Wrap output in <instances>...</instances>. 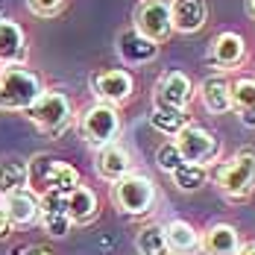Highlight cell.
Listing matches in <instances>:
<instances>
[{"mask_svg":"<svg viewBox=\"0 0 255 255\" xmlns=\"http://www.w3.org/2000/svg\"><path fill=\"white\" fill-rule=\"evenodd\" d=\"M44 82L38 74L26 71L24 65H12L0 71V109L6 112H29L44 94Z\"/></svg>","mask_w":255,"mask_h":255,"instance_id":"6da1fadb","label":"cell"},{"mask_svg":"<svg viewBox=\"0 0 255 255\" xmlns=\"http://www.w3.org/2000/svg\"><path fill=\"white\" fill-rule=\"evenodd\" d=\"M29 164V179H26V188L41 197L47 191H59V194H68L79 185V170L74 164L62 161V158H53V155H35L26 161Z\"/></svg>","mask_w":255,"mask_h":255,"instance_id":"7a4b0ae2","label":"cell"},{"mask_svg":"<svg viewBox=\"0 0 255 255\" xmlns=\"http://www.w3.org/2000/svg\"><path fill=\"white\" fill-rule=\"evenodd\" d=\"M29 124L44 132L47 138H59L65 129L74 124V103L65 91H44L38 103L26 112Z\"/></svg>","mask_w":255,"mask_h":255,"instance_id":"3957f363","label":"cell"},{"mask_svg":"<svg viewBox=\"0 0 255 255\" xmlns=\"http://www.w3.org/2000/svg\"><path fill=\"white\" fill-rule=\"evenodd\" d=\"M214 179L229 200H247L255 191V150L253 147L238 150L226 164H220Z\"/></svg>","mask_w":255,"mask_h":255,"instance_id":"277c9868","label":"cell"},{"mask_svg":"<svg viewBox=\"0 0 255 255\" xmlns=\"http://www.w3.org/2000/svg\"><path fill=\"white\" fill-rule=\"evenodd\" d=\"M79 132L97 150L106 147V144H115L118 135H121V115H118V109L115 106H106V103L88 106L85 115L79 118Z\"/></svg>","mask_w":255,"mask_h":255,"instance_id":"5b68a950","label":"cell"},{"mask_svg":"<svg viewBox=\"0 0 255 255\" xmlns=\"http://www.w3.org/2000/svg\"><path fill=\"white\" fill-rule=\"evenodd\" d=\"M118 208L129 214V217H138V214H147L155 203V185L141 173H129L121 182H115V191H112Z\"/></svg>","mask_w":255,"mask_h":255,"instance_id":"8992f818","label":"cell"},{"mask_svg":"<svg viewBox=\"0 0 255 255\" xmlns=\"http://www.w3.org/2000/svg\"><path fill=\"white\" fill-rule=\"evenodd\" d=\"M173 144H176L182 161H188V164H203L205 167L208 161H214V158L220 155V141H217V135L208 132L205 127H197V124H188V127L173 138Z\"/></svg>","mask_w":255,"mask_h":255,"instance_id":"52a82bcc","label":"cell"},{"mask_svg":"<svg viewBox=\"0 0 255 255\" xmlns=\"http://www.w3.org/2000/svg\"><path fill=\"white\" fill-rule=\"evenodd\" d=\"M135 32H141L144 38H150L155 44L167 41L173 26H170V0H141V6L135 9Z\"/></svg>","mask_w":255,"mask_h":255,"instance_id":"ba28073f","label":"cell"},{"mask_svg":"<svg viewBox=\"0 0 255 255\" xmlns=\"http://www.w3.org/2000/svg\"><path fill=\"white\" fill-rule=\"evenodd\" d=\"M94 94H97V100L106 103V106H121V103H127L132 97V91H135V79L129 71L124 68H112V71H100L97 77H94Z\"/></svg>","mask_w":255,"mask_h":255,"instance_id":"9c48e42d","label":"cell"},{"mask_svg":"<svg viewBox=\"0 0 255 255\" xmlns=\"http://www.w3.org/2000/svg\"><path fill=\"white\" fill-rule=\"evenodd\" d=\"M194 100V82L182 71H167L164 77L155 82V106H167V109H188V103Z\"/></svg>","mask_w":255,"mask_h":255,"instance_id":"30bf717a","label":"cell"},{"mask_svg":"<svg viewBox=\"0 0 255 255\" xmlns=\"http://www.w3.org/2000/svg\"><path fill=\"white\" fill-rule=\"evenodd\" d=\"M208 21V3L205 0H170V26L173 32H200Z\"/></svg>","mask_w":255,"mask_h":255,"instance_id":"8fae6325","label":"cell"},{"mask_svg":"<svg viewBox=\"0 0 255 255\" xmlns=\"http://www.w3.org/2000/svg\"><path fill=\"white\" fill-rule=\"evenodd\" d=\"M26 32L21 24L0 18V65L12 68V65H24L26 62Z\"/></svg>","mask_w":255,"mask_h":255,"instance_id":"7c38bea8","label":"cell"},{"mask_svg":"<svg viewBox=\"0 0 255 255\" xmlns=\"http://www.w3.org/2000/svg\"><path fill=\"white\" fill-rule=\"evenodd\" d=\"M208 59H211V65H217L220 71L238 68V65L247 59V41H244V35H238V32H220V35L211 41Z\"/></svg>","mask_w":255,"mask_h":255,"instance_id":"4fadbf2b","label":"cell"},{"mask_svg":"<svg viewBox=\"0 0 255 255\" xmlns=\"http://www.w3.org/2000/svg\"><path fill=\"white\" fill-rule=\"evenodd\" d=\"M94 167H97V176L115 185V182H121L124 176L132 173V158H129V153L115 141V144H106V147L97 150Z\"/></svg>","mask_w":255,"mask_h":255,"instance_id":"5bb4252c","label":"cell"},{"mask_svg":"<svg viewBox=\"0 0 255 255\" xmlns=\"http://www.w3.org/2000/svg\"><path fill=\"white\" fill-rule=\"evenodd\" d=\"M0 208L6 211L12 226H29V223L38 220V197L29 188H21V191H12V194L0 197Z\"/></svg>","mask_w":255,"mask_h":255,"instance_id":"9a60e30c","label":"cell"},{"mask_svg":"<svg viewBox=\"0 0 255 255\" xmlns=\"http://www.w3.org/2000/svg\"><path fill=\"white\" fill-rule=\"evenodd\" d=\"M118 53H121V59L129 62V65H147V62H153L155 56H158V44L150 41V38H144L135 29H127L118 38Z\"/></svg>","mask_w":255,"mask_h":255,"instance_id":"2e32d148","label":"cell"},{"mask_svg":"<svg viewBox=\"0 0 255 255\" xmlns=\"http://www.w3.org/2000/svg\"><path fill=\"white\" fill-rule=\"evenodd\" d=\"M200 247L205 250V255H238L241 253V238H238L235 226H229V223H214L200 238Z\"/></svg>","mask_w":255,"mask_h":255,"instance_id":"e0dca14e","label":"cell"},{"mask_svg":"<svg viewBox=\"0 0 255 255\" xmlns=\"http://www.w3.org/2000/svg\"><path fill=\"white\" fill-rule=\"evenodd\" d=\"M203 106L211 115H226L232 112V82L226 77H208L200 85Z\"/></svg>","mask_w":255,"mask_h":255,"instance_id":"ac0fdd59","label":"cell"},{"mask_svg":"<svg viewBox=\"0 0 255 255\" xmlns=\"http://www.w3.org/2000/svg\"><path fill=\"white\" fill-rule=\"evenodd\" d=\"M97 194L85 185H77L74 191H68V217L71 223H91L97 217Z\"/></svg>","mask_w":255,"mask_h":255,"instance_id":"d6986e66","label":"cell"},{"mask_svg":"<svg viewBox=\"0 0 255 255\" xmlns=\"http://www.w3.org/2000/svg\"><path fill=\"white\" fill-rule=\"evenodd\" d=\"M164 238H167L170 253L191 255V253L200 250V235H197V229H194L188 220H170V223L164 226Z\"/></svg>","mask_w":255,"mask_h":255,"instance_id":"ffe728a7","label":"cell"},{"mask_svg":"<svg viewBox=\"0 0 255 255\" xmlns=\"http://www.w3.org/2000/svg\"><path fill=\"white\" fill-rule=\"evenodd\" d=\"M232 109L241 115L244 127H255V79L244 77L232 85Z\"/></svg>","mask_w":255,"mask_h":255,"instance_id":"44dd1931","label":"cell"},{"mask_svg":"<svg viewBox=\"0 0 255 255\" xmlns=\"http://www.w3.org/2000/svg\"><path fill=\"white\" fill-rule=\"evenodd\" d=\"M26 179H29V164L24 158H3L0 161V197L26 188Z\"/></svg>","mask_w":255,"mask_h":255,"instance_id":"7402d4cb","label":"cell"},{"mask_svg":"<svg viewBox=\"0 0 255 255\" xmlns=\"http://www.w3.org/2000/svg\"><path fill=\"white\" fill-rule=\"evenodd\" d=\"M150 124H153V129H158V132H164V135H173V138H176L179 132L191 124V115H188V112H182V109L153 106V112H150Z\"/></svg>","mask_w":255,"mask_h":255,"instance_id":"603a6c76","label":"cell"},{"mask_svg":"<svg viewBox=\"0 0 255 255\" xmlns=\"http://www.w3.org/2000/svg\"><path fill=\"white\" fill-rule=\"evenodd\" d=\"M135 247L141 255H170V247H167V238H164V226H144L135 238Z\"/></svg>","mask_w":255,"mask_h":255,"instance_id":"cb8c5ba5","label":"cell"},{"mask_svg":"<svg viewBox=\"0 0 255 255\" xmlns=\"http://www.w3.org/2000/svg\"><path fill=\"white\" fill-rule=\"evenodd\" d=\"M170 176H173V185H176L179 191L191 194V191H200L205 182H208V170H205L203 164H188L185 161V164H179Z\"/></svg>","mask_w":255,"mask_h":255,"instance_id":"d4e9b609","label":"cell"},{"mask_svg":"<svg viewBox=\"0 0 255 255\" xmlns=\"http://www.w3.org/2000/svg\"><path fill=\"white\" fill-rule=\"evenodd\" d=\"M38 217H41V226L47 235L53 238H65L68 232H71V217H68V211H38Z\"/></svg>","mask_w":255,"mask_h":255,"instance_id":"484cf974","label":"cell"},{"mask_svg":"<svg viewBox=\"0 0 255 255\" xmlns=\"http://www.w3.org/2000/svg\"><path fill=\"white\" fill-rule=\"evenodd\" d=\"M155 164H158L164 173H173L179 164H185V161H182V155H179L176 144L170 141V144H161V147L155 150Z\"/></svg>","mask_w":255,"mask_h":255,"instance_id":"4316f807","label":"cell"},{"mask_svg":"<svg viewBox=\"0 0 255 255\" xmlns=\"http://www.w3.org/2000/svg\"><path fill=\"white\" fill-rule=\"evenodd\" d=\"M26 6L38 18H56L65 9V0H26Z\"/></svg>","mask_w":255,"mask_h":255,"instance_id":"83f0119b","label":"cell"},{"mask_svg":"<svg viewBox=\"0 0 255 255\" xmlns=\"http://www.w3.org/2000/svg\"><path fill=\"white\" fill-rule=\"evenodd\" d=\"M12 255H56V253L47 250V247H38V244H24V247L12 250Z\"/></svg>","mask_w":255,"mask_h":255,"instance_id":"f1b7e54d","label":"cell"},{"mask_svg":"<svg viewBox=\"0 0 255 255\" xmlns=\"http://www.w3.org/2000/svg\"><path fill=\"white\" fill-rule=\"evenodd\" d=\"M9 229H12V223H9V217H6V211L0 208V241L9 235Z\"/></svg>","mask_w":255,"mask_h":255,"instance_id":"f546056e","label":"cell"},{"mask_svg":"<svg viewBox=\"0 0 255 255\" xmlns=\"http://www.w3.org/2000/svg\"><path fill=\"white\" fill-rule=\"evenodd\" d=\"M238 255H255V241L253 244H247V247H241V253Z\"/></svg>","mask_w":255,"mask_h":255,"instance_id":"4dcf8cb0","label":"cell"},{"mask_svg":"<svg viewBox=\"0 0 255 255\" xmlns=\"http://www.w3.org/2000/svg\"><path fill=\"white\" fill-rule=\"evenodd\" d=\"M247 6H250V15L255 18V0H247Z\"/></svg>","mask_w":255,"mask_h":255,"instance_id":"1f68e13d","label":"cell"}]
</instances>
